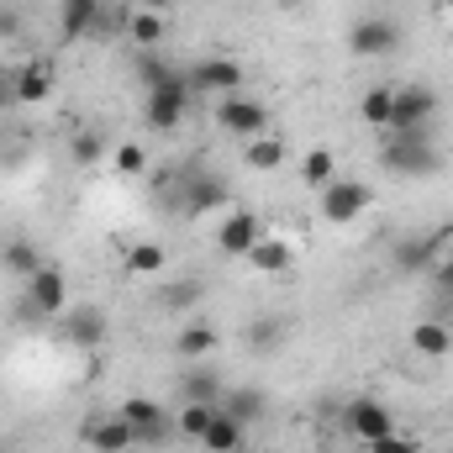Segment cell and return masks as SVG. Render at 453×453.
Returning <instances> with one entry per match:
<instances>
[{"mask_svg": "<svg viewBox=\"0 0 453 453\" xmlns=\"http://www.w3.org/2000/svg\"><path fill=\"white\" fill-rule=\"evenodd\" d=\"M401 42H406V32H401L395 16H358V21L348 27L353 58H385V53H395Z\"/></svg>", "mask_w": 453, "mask_h": 453, "instance_id": "277c9868", "label": "cell"}, {"mask_svg": "<svg viewBox=\"0 0 453 453\" xmlns=\"http://www.w3.org/2000/svg\"><path fill=\"white\" fill-rule=\"evenodd\" d=\"M317 211H322V222H358L364 211H369V185H358V180H333V185H322L317 190Z\"/></svg>", "mask_w": 453, "mask_h": 453, "instance_id": "52a82bcc", "label": "cell"}, {"mask_svg": "<svg viewBox=\"0 0 453 453\" xmlns=\"http://www.w3.org/2000/svg\"><path fill=\"white\" fill-rule=\"evenodd\" d=\"M453 237V222L433 226V232H411V237H401L395 242V253H390V269L395 274H406V280H417V274H433V264L443 258V242Z\"/></svg>", "mask_w": 453, "mask_h": 453, "instance_id": "3957f363", "label": "cell"}, {"mask_svg": "<svg viewBox=\"0 0 453 453\" xmlns=\"http://www.w3.org/2000/svg\"><path fill=\"white\" fill-rule=\"evenodd\" d=\"M358 116H364L369 127L390 132V116H395V85H374V90H364V101H358Z\"/></svg>", "mask_w": 453, "mask_h": 453, "instance_id": "44dd1931", "label": "cell"}, {"mask_svg": "<svg viewBox=\"0 0 453 453\" xmlns=\"http://www.w3.org/2000/svg\"><path fill=\"white\" fill-rule=\"evenodd\" d=\"M211 206H226V190L217 180H196V190L185 185V211H190V217H201V211H211Z\"/></svg>", "mask_w": 453, "mask_h": 453, "instance_id": "83f0119b", "label": "cell"}, {"mask_svg": "<svg viewBox=\"0 0 453 453\" xmlns=\"http://www.w3.org/2000/svg\"><path fill=\"white\" fill-rule=\"evenodd\" d=\"M190 85H185V69H169L164 80H153V85H142V121L153 127V132H174L185 116H190Z\"/></svg>", "mask_w": 453, "mask_h": 453, "instance_id": "7a4b0ae2", "label": "cell"}, {"mask_svg": "<svg viewBox=\"0 0 453 453\" xmlns=\"http://www.w3.org/2000/svg\"><path fill=\"white\" fill-rule=\"evenodd\" d=\"M48 90H53V69L48 64H21L16 69V101L27 106V101H48Z\"/></svg>", "mask_w": 453, "mask_h": 453, "instance_id": "7402d4cb", "label": "cell"}, {"mask_svg": "<svg viewBox=\"0 0 453 453\" xmlns=\"http://www.w3.org/2000/svg\"><path fill=\"white\" fill-rule=\"evenodd\" d=\"M42 264H48V258H42V248H37L32 237H5V242H0V269H11V274L32 280Z\"/></svg>", "mask_w": 453, "mask_h": 453, "instance_id": "e0dca14e", "label": "cell"}, {"mask_svg": "<svg viewBox=\"0 0 453 453\" xmlns=\"http://www.w3.org/2000/svg\"><path fill=\"white\" fill-rule=\"evenodd\" d=\"M217 406H222L226 417H237L242 427H253V422H264V417H269V395H264L258 385H226Z\"/></svg>", "mask_w": 453, "mask_h": 453, "instance_id": "9a60e30c", "label": "cell"}, {"mask_svg": "<svg viewBox=\"0 0 453 453\" xmlns=\"http://www.w3.org/2000/svg\"><path fill=\"white\" fill-rule=\"evenodd\" d=\"M106 333H111V322H106L101 306H64L58 311V338L69 348H101Z\"/></svg>", "mask_w": 453, "mask_h": 453, "instance_id": "8fae6325", "label": "cell"}, {"mask_svg": "<svg viewBox=\"0 0 453 453\" xmlns=\"http://www.w3.org/2000/svg\"><path fill=\"white\" fill-rule=\"evenodd\" d=\"M248 264L264 269V274H285V269H290V248H285L280 237H258V242L248 248Z\"/></svg>", "mask_w": 453, "mask_h": 453, "instance_id": "603a6c76", "label": "cell"}, {"mask_svg": "<svg viewBox=\"0 0 453 453\" xmlns=\"http://www.w3.org/2000/svg\"><path fill=\"white\" fill-rule=\"evenodd\" d=\"M27 290H21V301L37 311V317H58L64 306H69V274L58 269V264H42L32 280H21Z\"/></svg>", "mask_w": 453, "mask_h": 453, "instance_id": "9c48e42d", "label": "cell"}, {"mask_svg": "<svg viewBox=\"0 0 453 453\" xmlns=\"http://www.w3.org/2000/svg\"><path fill=\"white\" fill-rule=\"evenodd\" d=\"M101 0H58V37L64 42H80V37H96L101 32Z\"/></svg>", "mask_w": 453, "mask_h": 453, "instance_id": "4fadbf2b", "label": "cell"}, {"mask_svg": "<svg viewBox=\"0 0 453 453\" xmlns=\"http://www.w3.org/2000/svg\"><path fill=\"white\" fill-rule=\"evenodd\" d=\"M248 342H253L258 353H274V348L285 342V322H269V317H258V322L248 327Z\"/></svg>", "mask_w": 453, "mask_h": 453, "instance_id": "4dcf8cb0", "label": "cell"}, {"mask_svg": "<svg viewBox=\"0 0 453 453\" xmlns=\"http://www.w3.org/2000/svg\"><path fill=\"white\" fill-rule=\"evenodd\" d=\"M211 417H217V406H201V401H185V406H180V438H190V443H201V438H206V427H211Z\"/></svg>", "mask_w": 453, "mask_h": 453, "instance_id": "4316f807", "label": "cell"}, {"mask_svg": "<svg viewBox=\"0 0 453 453\" xmlns=\"http://www.w3.org/2000/svg\"><path fill=\"white\" fill-rule=\"evenodd\" d=\"M217 342H222V338H217V327H185L174 348H180V353H185L190 364H206V358L217 353Z\"/></svg>", "mask_w": 453, "mask_h": 453, "instance_id": "d4e9b609", "label": "cell"}, {"mask_svg": "<svg viewBox=\"0 0 453 453\" xmlns=\"http://www.w3.org/2000/svg\"><path fill=\"white\" fill-rule=\"evenodd\" d=\"M116 417L132 427V438H137V443H164V433H169V422H164L158 401H121V411H116Z\"/></svg>", "mask_w": 453, "mask_h": 453, "instance_id": "5bb4252c", "label": "cell"}, {"mask_svg": "<svg viewBox=\"0 0 453 453\" xmlns=\"http://www.w3.org/2000/svg\"><path fill=\"white\" fill-rule=\"evenodd\" d=\"M369 453H422V443H417V438H406V433L395 427V433L374 438V443H369Z\"/></svg>", "mask_w": 453, "mask_h": 453, "instance_id": "d6a6232c", "label": "cell"}, {"mask_svg": "<svg viewBox=\"0 0 453 453\" xmlns=\"http://www.w3.org/2000/svg\"><path fill=\"white\" fill-rule=\"evenodd\" d=\"M21 5H37V0H21Z\"/></svg>", "mask_w": 453, "mask_h": 453, "instance_id": "d590c367", "label": "cell"}, {"mask_svg": "<svg viewBox=\"0 0 453 453\" xmlns=\"http://www.w3.org/2000/svg\"><path fill=\"white\" fill-rule=\"evenodd\" d=\"M85 443H90L96 453H127L137 438H132V427H127L121 417H101V422L85 427Z\"/></svg>", "mask_w": 453, "mask_h": 453, "instance_id": "ac0fdd59", "label": "cell"}, {"mask_svg": "<svg viewBox=\"0 0 453 453\" xmlns=\"http://www.w3.org/2000/svg\"><path fill=\"white\" fill-rule=\"evenodd\" d=\"M127 269H132V274H158V269H164V248H158V242H137V248L127 253Z\"/></svg>", "mask_w": 453, "mask_h": 453, "instance_id": "f546056e", "label": "cell"}, {"mask_svg": "<svg viewBox=\"0 0 453 453\" xmlns=\"http://www.w3.org/2000/svg\"><path fill=\"white\" fill-rule=\"evenodd\" d=\"M280 164H285V142L280 137L264 132V137L248 142V169H280Z\"/></svg>", "mask_w": 453, "mask_h": 453, "instance_id": "f1b7e54d", "label": "cell"}, {"mask_svg": "<svg viewBox=\"0 0 453 453\" xmlns=\"http://www.w3.org/2000/svg\"><path fill=\"white\" fill-rule=\"evenodd\" d=\"M5 106H21V101H16V69H0V111H5Z\"/></svg>", "mask_w": 453, "mask_h": 453, "instance_id": "e575fe53", "label": "cell"}, {"mask_svg": "<svg viewBox=\"0 0 453 453\" xmlns=\"http://www.w3.org/2000/svg\"><path fill=\"white\" fill-rule=\"evenodd\" d=\"M217 106V127L232 132V137H242V142H253V137H264L269 132V106L264 101H253V96H222V101H211Z\"/></svg>", "mask_w": 453, "mask_h": 453, "instance_id": "8992f818", "label": "cell"}, {"mask_svg": "<svg viewBox=\"0 0 453 453\" xmlns=\"http://www.w3.org/2000/svg\"><path fill=\"white\" fill-rule=\"evenodd\" d=\"M438 121V90L433 85H395V116L390 132H417Z\"/></svg>", "mask_w": 453, "mask_h": 453, "instance_id": "30bf717a", "label": "cell"}, {"mask_svg": "<svg viewBox=\"0 0 453 453\" xmlns=\"http://www.w3.org/2000/svg\"><path fill=\"white\" fill-rule=\"evenodd\" d=\"M116 169L121 174H142L148 169V148L142 142H116Z\"/></svg>", "mask_w": 453, "mask_h": 453, "instance_id": "1f68e13d", "label": "cell"}, {"mask_svg": "<svg viewBox=\"0 0 453 453\" xmlns=\"http://www.w3.org/2000/svg\"><path fill=\"white\" fill-rule=\"evenodd\" d=\"M380 164L401 180H427L443 169V148L433 137V127H417V132H385V148H380Z\"/></svg>", "mask_w": 453, "mask_h": 453, "instance_id": "6da1fadb", "label": "cell"}, {"mask_svg": "<svg viewBox=\"0 0 453 453\" xmlns=\"http://www.w3.org/2000/svg\"><path fill=\"white\" fill-rule=\"evenodd\" d=\"M433 285H438V296L453 301V253H443V258L433 264Z\"/></svg>", "mask_w": 453, "mask_h": 453, "instance_id": "836d02e7", "label": "cell"}, {"mask_svg": "<svg viewBox=\"0 0 453 453\" xmlns=\"http://www.w3.org/2000/svg\"><path fill=\"white\" fill-rule=\"evenodd\" d=\"M185 85H190V96H206V101L237 96L242 90V64L237 58H196L185 69Z\"/></svg>", "mask_w": 453, "mask_h": 453, "instance_id": "5b68a950", "label": "cell"}, {"mask_svg": "<svg viewBox=\"0 0 453 453\" xmlns=\"http://www.w3.org/2000/svg\"><path fill=\"white\" fill-rule=\"evenodd\" d=\"M411 348H417L422 358H443V353H453V333H449V322H438V317L417 322V327H411Z\"/></svg>", "mask_w": 453, "mask_h": 453, "instance_id": "ffe728a7", "label": "cell"}, {"mask_svg": "<svg viewBox=\"0 0 453 453\" xmlns=\"http://www.w3.org/2000/svg\"><path fill=\"white\" fill-rule=\"evenodd\" d=\"M127 32H132V42H137L142 53H153V48H158V37H164V16L137 11V16H127Z\"/></svg>", "mask_w": 453, "mask_h": 453, "instance_id": "484cf974", "label": "cell"}, {"mask_svg": "<svg viewBox=\"0 0 453 453\" xmlns=\"http://www.w3.org/2000/svg\"><path fill=\"white\" fill-rule=\"evenodd\" d=\"M242 438H248V427H242L237 417H226L222 406H217V417H211V427H206L201 449H206V453H237V449H242Z\"/></svg>", "mask_w": 453, "mask_h": 453, "instance_id": "d6986e66", "label": "cell"}, {"mask_svg": "<svg viewBox=\"0 0 453 453\" xmlns=\"http://www.w3.org/2000/svg\"><path fill=\"white\" fill-rule=\"evenodd\" d=\"M264 237V222L253 211H222V226H217V248L232 253V258H248V248Z\"/></svg>", "mask_w": 453, "mask_h": 453, "instance_id": "7c38bea8", "label": "cell"}, {"mask_svg": "<svg viewBox=\"0 0 453 453\" xmlns=\"http://www.w3.org/2000/svg\"><path fill=\"white\" fill-rule=\"evenodd\" d=\"M226 390V380L217 369H206V364H190L185 374H180V401H201V406H217Z\"/></svg>", "mask_w": 453, "mask_h": 453, "instance_id": "2e32d148", "label": "cell"}, {"mask_svg": "<svg viewBox=\"0 0 453 453\" xmlns=\"http://www.w3.org/2000/svg\"><path fill=\"white\" fill-rule=\"evenodd\" d=\"M301 180H306L311 190H322V185H333V180H338V158H333L327 148H311V153L301 158Z\"/></svg>", "mask_w": 453, "mask_h": 453, "instance_id": "cb8c5ba5", "label": "cell"}, {"mask_svg": "<svg viewBox=\"0 0 453 453\" xmlns=\"http://www.w3.org/2000/svg\"><path fill=\"white\" fill-rule=\"evenodd\" d=\"M342 433L353 438V443H374V438H385V433H395V417L374 401V395H353L348 406H342Z\"/></svg>", "mask_w": 453, "mask_h": 453, "instance_id": "ba28073f", "label": "cell"}]
</instances>
